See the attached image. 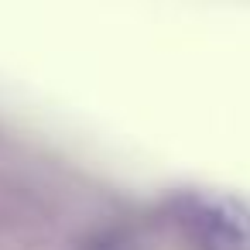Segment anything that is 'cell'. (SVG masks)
Here are the masks:
<instances>
[{
	"label": "cell",
	"mask_w": 250,
	"mask_h": 250,
	"mask_svg": "<svg viewBox=\"0 0 250 250\" xmlns=\"http://www.w3.org/2000/svg\"><path fill=\"white\" fill-rule=\"evenodd\" d=\"M175 212L199 250H250V209L243 202L219 195H182Z\"/></svg>",
	"instance_id": "6da1fadb"
}]
</instances>
